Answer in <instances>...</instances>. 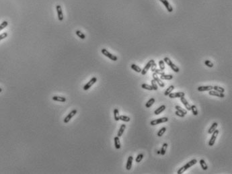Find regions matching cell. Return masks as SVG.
I'll list each match as a JSON object with an SVG mask.
<instances>
[{"label": "cell", "mask_w": 232, "mask_h": 174, "mask_svg": "<svg viewBox=\"0 0 232 174\" xmlns=\"http://www.w3.org/2000/svg\"><path fill=\"white\" fill-rule=\"evenodd\" d=\"M174 90V85H170V87H168L167 88V90L165 91V93H164V95L165 96H168L170 93H171L172 92V91Z\"/></svg>", "instance_id": "cell-27"}, {"label": "cell", "mask_w": 232, "mask_h": 174, "mask_svg": "<svg viewBox=\"0 0 232 174\" xmlns=\"http://www.w3.org/2000/svg\"><path fill=\"white\" fill-rule=\"evenodd\" d=\"M219 133V130H217V129H216V130H215V131L212 133L211 138L210 139V141H209V146L212 147V146H213V145H214V144H215V141H216V139H217V137Z\"/></svg>", "instance_id": "cell-5"}, {"label": "cell", "mask_w": 232, "mask_h": 174, "mask_svg": "<svg viewBox=\"0 0 232 174\" xmlns=\"http://www.w3.org/2000/svg\"><path fill=\"white\" fill-rule=\"evenodd\" d=\"M143 158V154H142V153L139 154V155H137V157H136V159H135V161H136L137 163L141 162V161H142Z\"/></svg>", "instance_id": "cell-38"}, {"label": "cell", "mask_w": 232, "mask_h": 174, "mask_svg": "<svg viewBox=\"0 0 232 174\" xmlns=\"http://www.w3.org/2000/svg\"><path fill=\"white\" fill-rule=\"evenodd\" d=\"M159 65H160V70L163 71V70L165 69V64H164L163 60H160V61H159Z\"/></svg>", "instance_id": "cell-39"}, {"label": "cell", "mask_w": 232, "mask_h": 174, "mask_svg": "<svg viewBox=\"0 0 232 174\" xmlns=\"http://www.w3.org/2000/svg\"><path fill=\"white\" fill-rule=\"evenodd\" d=\"M190 110L192 111V112L194 116H197L198 114V112L197 108V106H196L195 105H192L191 110Z\"/></svg>", "instance_id": "cell-29"}, {"label": "cell", "mask_w": 232, "mask_h": 174, "mask_svg": "<svg viewBox=\"0 0 232 174\" xmlns=\"http://www.w3.org/2000/svg\"><path fill=\"white\" fill-rule=\"evenodd\" d=\"M180 101L182 102V103L184 104V106H185V108H186L187 110L190 111L191 110V105L190 104L189 102H188V101L186 100V99L184 98V96L180 98Z\"/></svg>", "instance_id": "cell-13"}, {"label": "cell", "mask_w": 232, "mask_h": 174, "mask_svg": "<svg viewBox=\"0 0 232 174\" xmlns=\"http://www.w3.org/2000/svg\"><path fill=\"white\" fill-rule=\"evenodd\" d=\"M153 78L155 81H156V83L157 84L160 85L161 87H165V84H164V83L163 82L162 80L161 79L157 76V74H156L155 73H153Z\"/></svg>", "instance_id": "cell-9"}, {"label": "cell", "mask_w": 232, "mask_h": 174, "mask_svg": "<svg viewBox=\"0 0 232 174\" xmlns=\"http://www.w3.org/2000/svg\"><path fill=\"white\" fill-rule=\"evenodd\" d=\"M197 163V160L196 159H194L190 161L189 162L187 163L186 164H185V165L183 166V167H182L181 168L179 169L178 170L177 174H182L183 173H184V172H185L188 169H189L190 167H191L192 166H193L194 165H195Z\"/></svg>", "instance_id": "cell-1"}, {"label": "cell", "mask_w": 232, "mask_h": 174, "mask_svg": "<svg viewBox=\"0 0 232 174\" xmlns=\"http://www.w3.org/2000/svg\"><path fill=\"white\" fill-rule=\"evenodd\" d=\"M165 105H162L161 106L158 108H157L154 111V114H155V115H159L160 114L163 112V111L165 110Z\"/></svg>", "instance_id": "cell-17"}, {"label": "cell", "mask_w": 232, "mask_h": 174, "mask_svg": "<svg viewBox=\"0 0 232 174\" xmlns=\"http://www.w3.org/2000/svg\"><path fill=\"white\" fill-rule=\"evenodd\" d=\"M175 108L176 109V110L178 111V112H181V113L183 114H184V115H186V114H187V110H184V109L180 107V106H176Z\"/></svg>", "instance_id": "cell-31"}, {"label": "cell", "mask_w": 232, "mask_h": 174, "mask_svg": "<svg viewBox=\"0 0 232 174\" xmlns=\"http://www.w3.org/2000/svg\"><path fill=\"white\" fill-rule=\"evenodd\" d=\"M175 114H176L177 116L181 117V118H184V117L185 116V115H184V114H182L181 112H178V111H177V110L176 111Z\"/></svg>", "instance_id": "cell-43"}, {"label": "cell", "mask_w": 232, "mask_h": 174, "mask_svg": "<svg viewBox=\"0 0 232 174\" xmlns=\"http://www.w3.org/2000/svg\"><path fill=\"white\" fill-rule=\"evenodd\" d=\"M8 25V22H7V21H3L2 23L0 24V32L3 30L5 28H6L7 26Z\"/></svg>", "instance_id": "cell-36"}, {"label": "cell", "mask_w": 232, "mask_h": 174, "mask_svg": "<svg viewBox=\"0 0 232 174\" xmlns=\"http://www.w3.org/2000/svg\"><path fill=\"white\" fill-rule=\"evenodd\" d=\"M151 86L153 87V90H157L158 89V87H157V83H156V81H155L154 79H152L151 81Z\"/></svg>", "instance_id": "cell-37"}, {"label": "cell", "mask_w": 232, "mask_h": 174, "mask_svg": "<svg viewBox=\"0 0 232 174\" xmlns=\"http://www.w3.org/2000/svg\"><path fill=\"white\" fill-rule=\"evenodd\" d=\"M153 72L155 73L156 74H157V75H163V74H165V72H164L163 71H162V70H160V69H157V68L154 70V71H153Z\"/></svg>", "instance_id": "cell-41"}, {"label": "cell", "mask_w": 232, "mask_h": 174, "mask_svg": "<svg viewBox=\"0 0 232 174\" xmlns=\"http://www.w3.org/2000/svg\"><path fill=\"white\" fill-rule=\"evenodd\" d=\"M213 86L211 85H206V86H199L197 88L198 91H210L213 90Z\"/></svg>", "instance_id": "cell-15"}, {"label": "cell", "mask_w": 232, "mask_h": 174, "mask_svg": "<svg viewBox=\"0 0 232 174\" xmlns=\"http://www.w3.org/2000/svg\"><path fill=\"white\" fill-rule=\"evenodd\" d=\"M167 148H168V144H167V143H163L162 147V149H161V151H160V154H161L162 155H165L166 150H167Z\"/></svg>", "instance_id": "cell-25"}, {"label": "cell", "mask_w": 232, "mask_h": 174, "mask_svg": "<svg viewBox=\"0 0 232 174\" xmlns=\"http://www.w3.org/2000/svg\"><path fill=\"white\" fill-rule=\"evenodd\" d=\"M114 120L116 121H119L120 120V115H119V111L117 108H115L114 110Z\"/></svg>", "instance_id": "cell-26"}, {"label": "cell", "mask_w": 232, "mask_h": 174, "mask_svg": "<svg viewBox=\"0 0 232 174\" xmlns=\"http://www.w3.org/2000/svg\"><path fill=\"white\" fill-rule=\"evenodd\" d=\"M141 87H142L143 89H145V90H153V87L151 85H149L146 84V83H143L141 85Z\"/></svg>", "instance_id": "cell-35"}, {"label": "cell", "mask_w": 232, "mask_h": 174, "mask_svg": "<svg viewBox=\"0 0 232 174\" xmlns=\"http://www.w3.org/2000/svg\"><path fill=\"white\" fill-rule=\"evenodd\" d=\"M114 146H115V148H116V149H120V147H121V145H120V139H119V136L114 137Z\"/></svg>", "instance_id": "cell-19"}, {"label": "cell", "mask_w": 232, "mask_h": 174, "mask_svg": "<svg viewBox=\"0 0 232 174\" xmlns=\"http://www.w3.org/2000/svg\"><path fill=\"white\" fill-rule=\"evenodd\" d=\"M155 102V99L153 98H151L149 101H148L146 104H145V107L147 108H150L152 106V105L154 104V103Z\"/></svg>", "instance_id": "cell-24"}, {"label": "cell", "mask_w": 232, "mask_h": 174, "mask_svg": "<svg viewBox=\"0 0 232 174\" xmlns=\"http://www.w3.org/2000/svg\"><path fill=\"white\" fill-rule=\"evenodd\" d=\"M133 156H129L127 159V166H126V168L127 170H130L132 167V164H133Z\"/></svg>", "instance_id": "cell-16"}, {"label": "cell", "mask_w": 232, "mask_h": 174, "mask_svg": "<svg viewBox=\"0 0 232 174\" xmlns=\"http://www.w3.org/2000/svg\"><path fill=\"white\" fill-rule=\"evenodd\" d=\"M169 97L170 98H181L183 96H185V93L184 92H175V93H171L168 95Z\"/></svg>", "instance_id": "cell-12"}, {"label": "cell", "mask_w": 232, "mask_h": 174, "mask_svg": "<svg viewBox=\"0 0 232 174\" xmlns=\"http://www.w3.org/2000/svg\"><path fill=\"white\" fill-rule=\"evenodd\" d=\"M154 63H155V61L153 60V59H151V60H150V61L148 62L147 63V65H145V67L143 69L142 71H141V73L142 74V75H145V74L147 73V72L149 71V69L151 68V65H152Z\"/></svg>", "instance_id": "cell-7"}, {"label": "cell", "mask_w": 232, "mask_h": 174, "mask_svg": "<svg viewBox=\"0 0 232 174\" xmlns=\"http://www.w3.org/2000/svg\"><path fill=\"white\" fill-rule=\"evenodd\" d=\"M56 9L57 12V16H58V19L59 21H63V10L61 8V6L59 5L56 6Z\"/></svg>", "instance_id": "cell-10"}, {"label": "cell", "mask_w": 232, "mask_h": 174, "mask_svg": "<svg viewBox=\"0 0 232 174\" xmlns=\"http://www.w3.org/2000/svg\"><path fill=\"white\" fill-rule=\"evenodd\" d=\"M52 100L56 101V102H66V98H64V97H61V96H55L52 98Z\"/></svg>", "instance_id": "cell-18"}, {"label": "cell", "mask_w": 232, "mask_h": 174, "mask_svg": "<svg viewBox=\"0 0 232 174\" xmlns=\"http://www.w3.org/2000/svg\"><path fill=\"white\" fill-rule=\"evenodd\" d=\"M77 110H73L71 111V112H69V113L68 114V115H67V116L65 118V119H64V120H63L64 123H65V124L68 123V122L70 121V120L73 117V116H75L76 114H77Z\"/></svg>", "instance_id": "cell-8"}, {"label": "cell", "mask_w": 232, "mask_h": 174, "mask_svg": "<svg viewBox=\"0 0 232 174\" xmlns=\"http://www.w3.org/2000/svg\"><path fill=\"white\" fill-rule=\"evenodd\" d=\"M101 52L104 55L106 56V57H108V58H109L110 60H112V61H116L117 60H118V57H117L116 56L114 55H112V54H111V53L108 52L106 49H102L101 50Z\"/></svg>", "instance_id": "cell-3"}, {"label": "cell", "mask_w": 232, "mask_h": 174, "mask_svg": "<svg viewBox=\"0 0 232 174\" xmlns=\"http://www.w3.org/2000/svg\"><path fill=\"white\" fill-rule=\"evenodd\" d=\"M119 119H120V120L123 121V122H129V121L131 120V118H130L129 117H128V116H123V115H122V116H120Z\"/></svg>", "instance_id": "cell-33"}, {"label": "cell", "mask_w": 232, "mask_h": 174, "mask_svg": "<svg viewBox=\"0 0 232 174\" xmlns=\"http://www.w3.org/2000/svg\"><path fill=\"white\" fill-rule=\"evenodd\" d=\"M165 131H166V128L165 127L162 128L160 131H158V133H157V136H159V137H161V136L163 135V134L165 133Z\"/></svg>", "instance_id": "cell-32"}, {"label": "cell", "mask_w": 232, "mask_h": 174, "mask_svg": "<svg viewBox=\"0 0 232 174\" xmlns=\"http://www.w3.org/2000/svg\"><path fill=\"white\" fill-rule=\"evenodd\" d=\"M1 91H2V89H1V87H0V93H1Z\"/></svg>", "instance_id": "cell-44"}, {"label": "cell", "mask_w": 232, "mask_h": 174, "mask_svg": "<svg viewBox=\"0 0 232 174\" xmlns=\"http://www.w3.org/2000/svg\"><path fill=\"white\" fill-rule=\"evenodd\" d=\"M218 124L217 122H213V124L211 125V126L210 127V128L209 129V131H208V133L209 134H212L214 131L217 129V128Z\"/></svg>", "instance_id": "cell-20"}, {"label": "cell", "mask_w": 232, "mask_h": 174, "mask_svg": "<svg viewBox=\"0 0 232 174\" xmlns=\"http://www.w3.org/2000/svg\"><path fill=\"white\" fill-rule=\"evenodd\" d=\"M8 36V34L7 32H3L1 34H0V41L4 39V38H6Z\"/></svg>", "instance_id": "cell-42"}, {"label": "cell", "mask_w": 232, "mask_h": 174, "mask_svg": "<svg viewBox=\"0 0 232 174\" xmlns=\"http://www.w3.org/2000/svg\"><path fill=\"white\" fill-rule=\"evenodd\" d=\"M160 78L162 80H171V79H173V75L163 74V75H161Z\"/></svg>", "instance_id": "cell-22"}, {"label": "cell", "mask_w": 232, "mask_h": 174, "mask_svg": "<svg viewBox=\"0 0 232 174\" xmlns=\"http://www.w3.org/2000/svg\"><path fill=\"white\" fill-rule=\"evenodd\" d=\"M213 90L217 91L218 92H220V93H224L225 92V89L224 88H223L222 87H219V86H217V85L213 87Z\"/></svg>", "instance_id": "cell-30"}, {"label": "cell", "mask_w": 232, "mask_h": 174, "mask_svg": "<svg viewBox=\"0 0 232 174\" xmlns=\"http://www.w3.org/2000/svg\"><path fill=\"white\" fill-rule=\"evenodd\" d=\"M200 165L201 166V167L203 169V170H206L207 169H208V166H207V164L206 163V162L205 161V160L204 159H200Z\"/></svg>", "instance_id": "cell-28"}, {"label": "cell", "mask_w": 232, "mask_h": 174, "mask_svg": "<svg viewBox=\"0 0 232 174\" xmlns=\"http://www.w3.org/2000/svg\"><path fill=\"white\" fill-rule=\"evenodd\" d=\"M205 64L206 66H207L208 67H211V68L213 67V65H214L213 63L210 60H206L205 61Z\"/></svg>", "instance_id": "cell-40"}, {"label": "cell", "mask_w": 232, "mask_h": 174, "mask_svg": "<svg viewBox=\"0 0 232 174\" xmlns=\"http://www.w3.org/2000/svg\"><path fill=\"white\" fill-rule=\"evenodd\" d=\"M159 1H160L163 4V6H165V8H166V9L168 10V12H172L173 11V8H172V6H171V5H170V3L168 1V0H159Z\"/></svg>", "instance_id": "cell-11"}, {"label": "cell", "mask_w": 232, "mask_h": 174, "mask_svg": "<svg viewBox=\"0 0 232 174\" xmlns=\"http://www.w3.org/2000/svg\"><path fill=\"white\" fill-rule=\"evenodd\" d=\"M168 121V118L167 117H163V118H157L156 120H154L150 122V124L151 126H155V125L159 124L161 123H164Z\"/></svg>", "instance_id": "cell-4"}, {"label": "cell", "mask_w": 232, "mask_h": 174, "mask_svg": "<svg viewBox=\"0 0 232 174\" xmlns=\"http://www.w3.org/2000/svg\"><path fill=\"white\" fill-rule=\"evenodd\" d=\"M125 128H126V125L125 124H123L120 126V127L119 128V132H118V134H117V136H119V137H120V136H122V134L124 133V131H125Z\"/></svg>", "instance_id": "cell-21"}, {"label": "cell", "mask_w": 232, "mask_h": 174, "mask_svg": "<svg viewBox=\"0 0 232 174\" xmlns=\"http://www.w3.org/2000/svg\"><path fill=\"white\" fill-rule=\"evenodd\" d=\"M163 61H164L168 65H169V66L170 67V68L172 69V71H174L175 73H178L180 71V69H179V68L178 67V66H176L175 64L173 63L172 61L168 57H165L164 59H163Z\"/></svg>", "instance_id": "cell-2"}, {"label": "cell", "mask_w": 232, "mask_h": 174, "mask_svg": "<svg viewBox=\"0 0 232 174\" xmlns=\"http://www.w3.org/2000/svg\"><path fill=\"white\" fill-rule=\"evenodd\" d=\"M96 81H97V78H96V77H94L92 78L90 80V81H88L86 84L85 85L84 87H83V89L85 90V91H87L90 89V87L92 86L94 84V83H96Z\"/></svg>", "instance_id": "cell-6"}, {"label": "cell", "mask_w": 232, "mask_h": 174, "mask_svg": "<svg viewBox=\"0 0 232 174\" xmlns=\"http://www.w3.org/2000/svg\"><path fill=\"white\" fill-rule=\"evenodd\" d=\"M76 34H77V36L78 37H79L81 39H82V40H84V39L86 38V35H85L84 33H82L81 31H79V30H77V31L76 32Z\"/></svg>", "instance_id": "cell-34"}, {"label": "cell", "mask_w": 232, "mask_h": 174, "mask_svg": "<svg viewBox=\"0 0 232 174\" xmlns=\"http://www.w3.org/2000/svg\"><path fill=\"white\" fill-rule=\"evenodd\" d=\"M209 94L210 96H214L219 97V98H223L225 97V94L223 93H220V92H218L217 91H213V90H210L209 92Z\"/></svg>", "instance_id": "cell-14"}, {"label": "cell", "mask_w": 232, "mask_h": 174, "mask_svg": "<svg viewBox=\"0 0 232 174\" xmlns=\"http://www.w3.org/2000/svg\"><path fill=\"white\" fill-rule=\"evenodd\" d=\"M131 67L132 69L134 70L137 73H141V71H142V69L140 68V67H139L138 65H137L135 64H132L131 65Z\"/></svg>", "instance_id": "cell-23"}]
</instances>
